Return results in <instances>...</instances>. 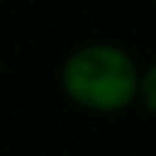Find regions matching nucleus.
I'll return each mask as SVG.
<instances>
[{
  "label": "nucleus",
  "mask_w": 156,
  "mask_h": 156,
  "mask_svg": "<svg viewBox=\"0 0 156 156\" xmlns=\"http://www.w3.org/2000/svg\"><path fill=\"white\" fill-rule=\"evenodd\" d=\"M139 64L110 41L81 44L61 64V90L75 107L98 116L127 110L136 101Z\"/></svg>",
  "instance_id": "nucleus-1"
},
{
  "label": "nucleus",
  "mask_w": 156,
  "mask_h": 156,
  "mask_svg": "<svg viewBox=\"0 0 156 156\" xmlns=\"http://www.w3.org/2000/svg\"><path fill=\"white\" fill-rule=\"evenodd\" d=\"M136 101L147 113L156 116V61H151L145 69L139 67V84H136Z\"/></svg>",
  "instance_id": "nucleus-2"
}]
</instances>
